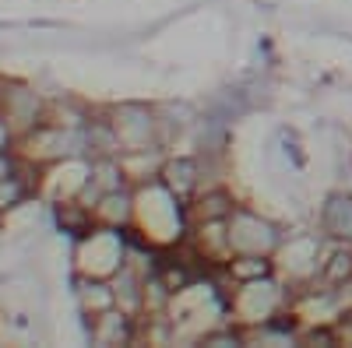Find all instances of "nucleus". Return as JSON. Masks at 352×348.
<instances>
[{"instance_id": "39448f33", "label": "nucleus", "mask_w": 352, "mask_h": 348, "mask_svg": "<svg viewBox=\"0 0 352 348\" xmlns=\"http://www.w3.org/2000/svg\"><path fill=\"white\" fill-rule=\"evenodd\" d=\"M317 229L328 243H352V194L331 190L317 208Z\"/></svg>"}, {"instance_id": "0eeeda50", "label": "nucleus", "mask_w": 352, "mask_h": 348, "mask_svg": "<svg viewBox=\"0 0 352 348\" xmlns=\"http://www.w3.org/2000/svg\"><path fill=\"white\" fill-rule=\"evenodd\" d=\"M349 281H352V243H331L328 250H320L314 285H324L331 292H338Z\"/></svg>"}, {"instance_id": "20e7f679", "label": "nucleus", "mask_w": 352, "mask_h": 348, "mask_svg": "<svg viewBox=\"0 0 352 348\" xmlns=\"http://www.w3.org/2000/svg\"><path fill=\"white\" fill-rule=\"evenodd\" d=\"M240 205H243V200H236V194H232L226 183L201 187L184 205V222L187 225H194V222H226Z\"/></svg>"}, {"instance_id": "f03ea898", "label": "nucleus", "mask_w": 352, "mask_h": 348, "mask_svg": "<svg viewBox=\"0 0 352 348\" xmlns=\"http://www.w3.org/2000/svg\"><path fill=\"white\" fill-rule=\"evenodd\" d=\"M229 246L232 253H264V257H275L285 232L278 222H272L268 215L254 211L250 205H240L236 211L229 215Z\"/></svg>"}, {"instance_id": "9d476101", "label": "nucleus", "mask_w": 352, "mask_h": 348, "mask_svg": "<svg viewBox=\"0 0 352 348\" xmlns=\"http://www.w3.org/2000/svg\"><path fill=\"white\" fill-rule=\"evenodd\" d=\"M11 172H14V159H11V155H4V152H0V183H4V180L11 176Z\"/></svg>"}, {"instance_id": "6e6552de", "label": "nucleus", "mask_w": 352, "mask_h": 348, "mask_svg": "<svg viewBox=\"0 0 352 348\" xmlns=\"http://www.w3.org/2000/svg\"><path fill=\"white\" fill-rule=\"evenodd\" d=\"M74 285H78V288H74V296H78V310H81V316H88V321L116 306V292H113V281H109V278L78 275V278H74Z\"/></svg>"}, {"instance_id": "1a4fd4ad", "label": "nucleus", "mask_w": 352, "mask_h": 348, "mask_svg": "<svg viewBox=\"0 0 352 348\" xmlns=\"http://www.w3.org/2000/svg\"><path fill=\"white\" fill-rule=\"evenodd\" d=\"M222 271L232 278V285H247L261 278H275L278 264H275V257H264V253H232Z\"/></svg>"}, {"instance_id": "423d86ee", "label": "nucleus", "mask_w": 352, "mask_h": 348, "mask_svg": "<svg viewBox=\"0 0 352 348\" xmlns=\"http://www.w3.org/2000/svg\"><path fill=\"white\" fill-rule=\"evenodd\" d=\"M88 338L96 345H131L138 338V316H131L120 306H113V310L88 321Z\"/></svg>"}, {"instance_id": "7ed1b4c3", "label": "nucleus", "mask_w": 352, "mask_h": 348, "mask_svg": "<svg viewBox=\"0 0 352 348\" xmlns=\"http://www.w3.org/2000/svg\"><path fill=\"white\" fill-rule=\"evenodd\" d=\"M159 183L169 190V197H176L180 205H187V200L204 187V162L201 155H166L162 162V172H159Z\"/></svg>"}, {"instance_id": "f257e3e1", "label": "nucleus", "mask_w": 352, "mask_h": 348, "mask_svg": "<svg viewBox=\"0 0 352 348\" xmlns=\"http://www.w3.org/2000/svg\"><path fill=\"white\" fill-rule=\"evenodd\" d=\"M109 124L120 137V155L127 152H148L162 148V134H159V109L155 102H116L106 109ZM166 152V148H162Z\"/></svg>"}]
</instances>
